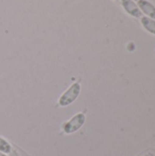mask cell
I'll list each match as a JSON object with an SVG mask.
<instances>
[{"mask_svg":"<svg viewBox=\"0 0 155 156\" xmlns=\"http://www.w3.org/2000/svg\"><path fill=\"white\" fill-rule=\"evenodd\" d=\"M81 90V87L80 84L79 82H75L73 83L60 97L59 101H58V104L62 107L68 106L69 104H71L72 102H74L77 98L79 97V93Z\"/></svg>","mask_w":155,"mask_h":156,"instance_id":"1","label":"cell"},{"mask_svg":"<svg viewBox=\"0 0 155 156\" xmlns=\"http://www.w3.org/2000/svg\"><path fill=\"white\" fill-rule=\"evenodd\" d=\"M85 121H86V116L84 113H81V112L77 113L75 116H73L69 122H67L63 125L64 133L67 134H70V133L77 132L84 125Z\"/></svg>","mask_w":155,"mask_h":156,"instance_id":"2","label":"cell"},{"mask_svg":"<svg viewBox=\"0 0 155 156\" xmlns=\"http://www.w3.org/2000/svg\"><path fill=\"white\" fill-rule=\"evenodd\" d=\"M122 6L126 10L127 13H129L131 16L134 17H141L142 16V11L138 7V5L132 1V0H122Z\"/></svg>","mask_w":155,"mask_h":156,"instance_id":"3","label":"cell"},{"mask_svg":"<svg viewBox=\"0 0 155 156\" xmlns=\"http://www.w3.org/2000/svg\"><path fill=\"white\" fill-rule=\"evenodd\" d=\"M138 6L141 10L150 16V18H155V6L147 0H138Z\"/></svg>","mask_w":155,"mask_h":156,"instance_id":"4","label":"cell"},{"mask_svg":"<svg viewBox=\"0 0 155 156\" xmlns=\"http://www.w3.org/2000/svg\"><path fill=\"white\" fill-rule=\"evenodd\" d=\"M142 24L148 32L155 35V20L147 16H143L142 17Z\"/></svg>","mask_w":155,"mask_h":156,"instance_id":"5","label":"cell"},{"mask_svg":"<svg viewBox=\"0 0 155 156\" xmlns=\"http://www.w3.org/2000/svg\"><path fill=\"white\" fill-rule=\"evenodd\" d=\"M0 152L4 154H9L11 152V145L5 139L0 137Z\"/></svg>","mask_w":155,"mask_h":156,"instance_id":"6","label":"cell"},{"mask_svg":"<svg viewBox=\"0 0 155 156\" xmlns=\"http://www.w3.org/2000/svg\"><path fill=\"white\" fill-rule=\"evenodd\" d=\"M0 156H6L4 153H2V152H0Z\"/></svg>","mask_w":155,"mask_h":156,"instance_id":"7","label":"cell"},{"mask_svg":"<svg viewBox=\"0 0 155 156\" xmlns=\"http://www.w3.org/2000/svg\"><path fill=\"white\" fill-rule=\"evenodd\" d=\"M117 1H120V0H117Z\"/></svg>","mask_w":155,"mask_h":156,"instance_id":"8","label":"cell"},{"mask_svg":"<svg viewBox=\"0 0 155 156\" xmlns=\"http://www.w3.org/2000/svg\"><path fill=\"white\" fill-rule=\"evenodd\" d=\"M137 1H138V0H137Z\"/></svg>","mask_w":155,"mask_h":156,"instance_id":"9","label":"cell"}]
</instances>
